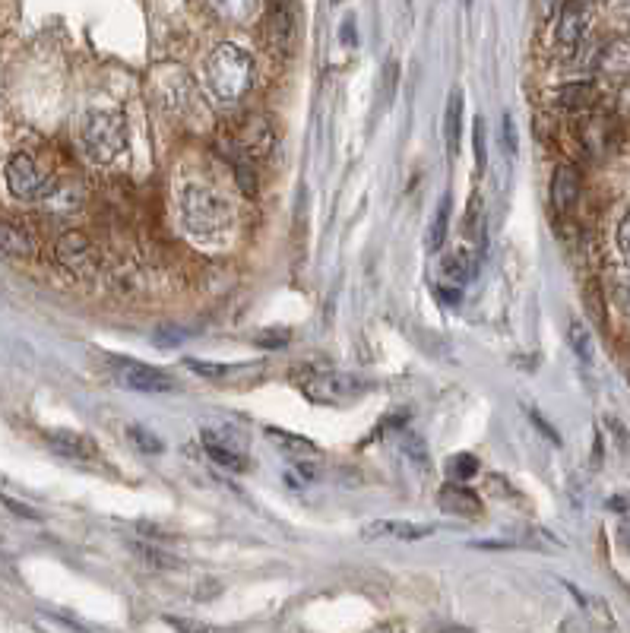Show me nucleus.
<instances>
[{"mask_svg": "<svg viewBox=\"0 0 630 633\" xmlns=\"http://www.w3.org/2000/svg\"><path fill=\"white\" fill-rule=\"evenodd\" d=\"M599 73L615 76V80H624V76H630V38H615V42H608L602 48Z\"/></svg>", "mask_w": 630, "mask_h": 633, "instance_id": "2eb2a0df", "label": "nucleus"}, {"mask_svg": "<svg viewBox=\"0 0 630 633\" xmlns=\"http://www.w3.org/2000/svg\"><path fill=\"white\" fill-rule=\"evenodd\" d=\"M7 187L16 200H42L54 187V178L35 162L32 152H13L7 159Z\"/></svg>", "mask_w": 630, "mask_h": 633, "instance_id": "39448f33", "label": "nucleus"}, {"mask_svg": "<svg viewBox=\"0 0 630 633\" xmlns=\"http://www.w3.org/2000/svg\"><path fill=\"white\" fill-rule=\"evenodd\" d=\"M333 4H342V0H333Z\"/></svg>", "mask_w": 630, "mask_h": 633, "instance_id": "e433bc0d", "label": "nucleus"}, {"mask_svg": "<svg viewBox=\"0 0 630 633\" xmlns=\"http://www.w3.org/2000/svg\"><path fill=\"white\" fill-rule=\"evenodd\" d=\"M570 345H574L577 349V355L583 358V361H589L593 358V342H589V333H586V326L583 323H570Z\"/></svg>", "mask_w": 630, "mask_h": 633, "instance_id": "a878e982", "label": "nucleus"}, {"mask_svg": "<svg viewBox=\"0 0 630 633\" xmlns=\"http://www.w3.org/2000/svg\"><path fill=\"white\" fill-rule=\"evenodd\" d=\"M184 364H187V368L194 371V374L206 377V380H225L228 374H232V371L225 368V364H209V361H197V358H187Z\"/></svg>", "mask_w": 630, "mask_h": 633, "instance_id": "bb28decb", "label": "nucleus"}, {"mask_svg": "<svg viewBox=\"0 0 630 633\" xmlns=\"http://www.w3.org/2000/svg\"><path fill=\"white\" fill-rule=\"evenodd\" d=\"M444 137H447V152L460 156V140H463V92L453 89L447 102V118H444Z\"/></svg>", "mask_w": 630, "mask_h": 633, "instance_id": "a211bd4d", "label": "nucleus"}, {"mask_svg": "<svg viewBox=\"0 0 630 633\" xmlns=\"http://www.w3.org/2000/svg\"><path fill=\"white\" fill-rule=\"evenodd\" d=\"M342 38H346V45H352V19L342 23Z\"/></svg>", "mask_w": 630, "mask_h": 633, "instance_id": "c9c22d12", "label": "nucleus"}, {"mask_svg": "<svg viewBox=\"0 0 630 633\" xmlns=\"http://www.w3.org/2000/svg\"><path fill=\"white\" fill-rule=\"evenodd\" d=\"M593 13H596V0H564L561 16H558V45L564 51H574L583 42L589 23H593Z\"/></svg>", "mask_w": 630, "mask_h": 633, "instance_id": "9d476101", "label": "nucleus"}, {"mask_svg": "<svg viewBox=\"0 0 630 633\" xmlns=\"http://www.w3.org/2000/svg\"><path fill=\"white\" fill-rule=\"evenodd\" d=\"M529 418H532V425H539V428H542V434H545V437L551 440V444H561V437H558V431L548 425V421L542 418V412H539V409H529Z\"/></svg>", "mask_w": 630, "mask_h": 633, "instance_id": "7c9ffc66", "label": "nucleus"}, {"mask_svg": "<svg viewBox=\"0 0 630 633\" xmlns=\"http://www.w3.org/2000/svg\"><path fill=\"white\" fill-rule=\"evenodd\" d=\"M450 206H453V200H450V197H444V200H441V206H437V216H434V222H431V247H441V244H444V238H447Z\"/></svg>", "mask_w": 630, "mask_h": 633, "instance_id": "b1692460", "label": "nucleus"}, {"mask_svg": "<svg viewBox=\"0 0 630 633\" xmlns=\"http://www.w3.org/2000/svg\"><path fill=\"white\" fill-rule=\"evenodd\" d=\"M368 539H399V542H418V539H428L434 535V526L428 523H403V520H377L365 526Z\"/></svg>", "mask_w": 630, "mask_h": 633, "instance_id": "9b49d317", "label": "nucleus"}, {"mask_svg": "<svg viewBox=\"0 0 630 633\" xmlns=\"http://www.w3.org/2000/svg\"><path fill=\"white\" fill-rule=\"evenodd\" d=\"M45 437L57 453H64L70 459H92L95 456V444L80 431H48Z\"/></svg>", "mask_w": 630, "mask_h": 633, "instance_id": "dca6fc26", "label": "nucleus"}, {"mask_svg": "<svg viewBox=\"0 0 630 633\" xmlns=\"http://www.w3.org/2000/svg\"><path fill=\"white\" fill-rule=\"evenodd\" d=\"M54 257L67 273L80 276V279H89L95 270H99V251H95L92 241L83 232H67L57 238Z\"/></svg>", "mask_w": 630, "mask_h": 633, "instance_id": "1a4fd4ad", "label": "nucleus"}, {"mask_svg": "<svg viewBox=\"0 0 630 633\" xmlns=\"http://www.w3.org/2000/svg\"><path fill=\"white\" fill-rule=\"evenodd\" d=\"M285 342H289V330H266V336H257V345H270V349Z\"/></svg>", "mask_w": 630, "mask_h": 633, "instance_id": "2f4dec72", "label": "nucleus"}, {"mask_svg": "<svg viewBox=\"0 0 630 633\" xmlns=\"http://www.w3.org/2000/svg\"><path fill=\"white\" fill-rule=\"evenodd\" d=\"M618 247H621V257H624V263L630 266V213L621 219V225H618Z\"/></svg>", "mask_w": 630, "mask_h": 633, "instance_id": "c756f323", "label": "nucleus"}, {"mask_svg": "<svg viewBox=\"0 0 630 633\" xmlns=\"http://www.w3.org/2000/svg\"><path fill=\"white\" fill-rule=\"evenodd\" d=\"M80 146L89 162L108 165L127 146V121L121 111H89L80 124Z\"/></svg>", "mask_w": 630, "mask_h": 633, "instance_id": "7ed1b4c3", "label": "nucleus"}, {"mask_svg": "<svg viewBox=\"0 0 630 633\" xmlns=\"http://www.w3.org/2000/svg\"><path fill=\"white\" fill-rule=\"evenodd\" d=\"M384 80H387V95H384V108H387V105L393 102V89H396V64H393V61L387 64Z\"/></svg>", "mask_w": 630, "mask_h": 633, "instance_id": "72a5a7b5", "label": "nucleus"}, {"mask_svg": "<svg viewBox=\"0 0 630 633\" xmlns=\"http://www.w3.org/2000/svg\"><path fill=\"white\" fill-rule=\"evenodd\" d=\"M466 4H472V0H466Z\"/></svg>", "mask_w": 630, "mask_h": 633, "instance_id": "4c0bfd02", "label": "nucleus"}, {"mask_svg": "<svg viewBox=\"0 0 630 633\" xmlns=\"http://www.w3.org/2000/svg\"><path fill=\"white\" fill-rule=\"evenodd\" d=\"M475 469H479V463H475V459H472L469 453H460V456H453V459H450V475H453V478H460V482L472 478Z\"/></svg>", "mask_w": 630, "mask_h": 633, "instance_id": "cd10ccee", "label": "nucleus"}, {"mask_svg": "<svg viewBox=\"0 0 630 633\" xmlns=\"http://www.w3.org/2000/svg\"><path fill=\"white\" fill-rule=\"evenodd\" d=\"M475 159L485 165V118L475 121Z\"/></svg>", "mask_w": 630, "mask_h": 633, "instance_id": "473e14b6", "label": "nucleus"}, {"mask_svg": "<svg viewBox=\"0 0 630 633\" xmlns=\"http://www.w3.org/2000/svg\"><path fill=\"white\" fill-rule=\"evenodd\" d=\"M206 86L219 102H238L254 86V61L238 45H216L206 57Z\"/></svg>", "mask_w": 630, "mask_h": 633, "instance_id": "f03ea898", "label": "nucleus"}, {"mask_svg": "<svg viewBox=\"0 0 630 633\" xmlns=\"http://www.w3.org/2000/svg\"><path fill=\"white\" fill-rule=\"evenodd\" d=\"M580 197V171L574 165H558L555 178H551V206L558 213H567Z\"/></svg>", "mask_w": 630, "mask_h": 633, "instance_id": "ddd939ff", "label": "nucleus"}, {"mask_svg": "<svg viewBox=\"0 0 630 633\" xmlns=\"http://www.w3.org/2000/svg\"><path fill=\"white\" fill-rule=\"evenodd\" d=\"M108 364H111L114 380H118L121 387H127V390H140V393H168V390H175L171 377L165 371L149 368V364L130 361V358H121V355H111Z\"/></svg>", "mask_w": 630, "mask_h": 633, "instance_id": "0eeeda50", "label": "nucleus"}, {"mask_svg": "<svg viewBox=\"0 0 630 633\" xmlns=\"http://www.w3.org/2000/svg\"><path fill=\"white\" fill-rule=\"evenodd\" d=\"M618 304L624 308V314H630V282H624V285H618Z\"/></svg>", "mask_w": 630, "mask_h": 633, "instance_id": "f704fd0d", "label": "nucleus"}, {"mask_svg": "<svg viewBox=\"0 0 630 633\" xmlns=\"http://www.w3.org/2000/svg\"><path fill=\"white\" fill-rule=\"evenodd\" d=\"M127 437H130L133 444H137L143 453H162V450H165L162 440H159L156 434H152V431L140 428V425H130V428H127Z\"/></svg>", "mask_w": 630, "mask_h": 633, "instance_id": "393cba45", "label": "nucleus"}, {"mask_svg": "<svg viewBox=\"0 0 630 633\" xmlns=\"http://www.w3.org/2000/svg\"><path fill=\"white\" fill-rule=\"evenodd\" d=\"M276 146V130L266 114H247V118L232 130V149H228V159H247L260 162L273 152Z\"/></svg>", "mask_w": 630, "mask_h": 633, "instance_id": "20e7f679", "label": "nucleus"}, {"mask_svg": "<svg viewBox=\"0 0 630 633\" xmlns=\"http://www.w3.org/2000/svg\"><path fill=\"white\" fill-rule=\"evenodd\" d=\"M437 504L453 516H466V520H479L482 516V501L463 485H444L437 491Z\"/></svg>", "mask_w": 630, "mask_h": 633, "instance_id": "f8f14e48", "label": "nucleus"}, {"mask_svg": "<svg viewBox=\"0 0 630 633\" xmlns=\"http://www.w3.org/2000/svg\"><path fill=\"white\" fill-rule=\"evenodd\" d=\"M42 203H45V209H67V213H70V209H80L83 194H80V187H76V184H57L54 181V187L42 197Z\"/></svg>", "mask_w": 630, "mask_h": 633, "instance_id": "412c9836", "label": "nucleus"}, {"mask_svg": "<svg viewBox=\"0 0 630 633\" xmlns=\"http://www.w3.org/2000/svg\"><path fill=\"white\" fill-rule=\"evenodd\" d=\"M295 38H298V23H295L292 7L285 4V0H273L270 10L263 16L266 48H270V54H276V57H289L295 48Z\"/></svg>", "mask_w": 630, "mask_h": 633, "instance_id": "6e6552de", "label": "nucleus"}, {"mask_svg": "<svg viewBox=\"0 0 630 633\" xmlns=\"http://www.w3.org/2000/svg\"><path fill=\"white\" fill-rule=\"evenodd\" d=\"M298 380H301V393L320 402V406H339V402H349L352 396L361 393V380L333 374V371H308Z\"/></svg>", "mask_w": 630, "mask_h": 633, "instance_id": "423d86ee", "label": "nucleus"}, {"mask_svg": "<svg viewBox=\"0 0 630 633\" xmlns=\"http://www.w3.org/2000/svg\"><path fill=\"white\" fill-rule=\"evenodd\" d=\"M627 501H630V497H627Z\"/></svg>", "mask_w": 630, "mask_h": 633, "instance_id": "58836bf2", "label": "nucleus"}, {"mask_svg": "<svg viewBox=\"0 0 630 633\" xmlns=\"http://www.w3.org/2000/svg\"><path fill=\"white\" fill-rule=\"evenodd\" d=\"M35 257V241L26 228L0 222V260H29Z\"/></svg>", "mask_w": 630, "mask_h": 633, "instance_id": "4468645a", "label": "nucleus"}, {"mask_svg": "<svg viewBox=\"0 0 630 633\" xmlns=\"http://www.w3.org/2000/svg\"><path fill=\"white\" fill-rule=\"evenodd\" d=\"M0 504H4L13 516H23V520H38V510L35 507L16 501V497H10V494H0Z\"/></svg>", "mask_w": 630, "mask_h": 633, "instance_id": "c85d7f7f", "label": "nucleus"}, {"mask_svg": "<svg viewBox=\"0 0 630 633\" xmlns=\"http://www.w3.org/2000/svg\"><path fill=\"white\" fill-rule=\"evenodd\" d=\"M596 102V89L589 83H570L558 92V105L567 111H577V108H589Z\"/></svg>", "mask_w": 630, "mask_h": 633, "instance_id": "4be33fe9", "label": "nucleus"}, {"mask_svg": "<svg viewBox=\"0 0 630 633\" xmlns=\"http://www.w3.org/2000/svg\"><path fill=\"white\" fill-rule=\"evenodd\" d=\"M209 7H213V13L219 19H225V23L244 26V23H251V19H254L257 0H209Z\"/></svg>", "mask_w": 630, "mask_h": 633, "instance_id": "aec40b11", "label": "nucleus"}, {"mask_svg": "<svg viewBox=\"0 0 630 633\" xmlns=\"http://www.w3.org/2000/svg\"><path fill=\"white\" fill-rule=\"evenodd\" d=\"M612 137H615V124L602 118V114H593V118L583 124V146L593 152V156H605V152L612 149Z\"/></svg>", "mask_w": 630, "mask_h": 633, "instance_id": "f3484780", "label": "nucleus"}, {"mask_svg": "<svg viewBox=\"0 0 630 633\" xmlns=\"http://www.w3.org/2000/svg\"><path fill=\"white\" fill-rule=\"evenodd\" d=\"M181 219L194 238L216 241V238L228 235V228L235 222V213L216 187L187 184L181 190Z\"/></svg>", "mask_w": 630, "mask_h": 633, "instance_id": "f257e3e1", "label": "nucleus"}, {"mask_svg": "<svg viewBox=\"0 0 630 633\" xmlns=\"http://www.w3.org/2000/svg\"><path fill=\"white\" fill-rule=\"evenodd\" d=\"M469 276H472V254L456 251V254L444 257V282L447 285H456V289H460Z\"/></svg>", "mask_w": 630, "mask_h": 633, "instance_id": "5701e85b", "label": "nucleus"}, {"mask_svg": "<svg viewBox=\"0 0 630 633\" xmlns=\"http://www.w3.org/2000/svg\"><path fill=\"white\" fill-rule=\"evenodd\" d=\"M266 437L273 440V444L282 450V453H289L292 459H320V450L317 444H311V440H304L292 431H279V428H266Z\"/></svg>", "mask_w": 630, "mask_h": 633, "instance_id": "6ab92c4d", "label": "nucleus"}]
</instances>
